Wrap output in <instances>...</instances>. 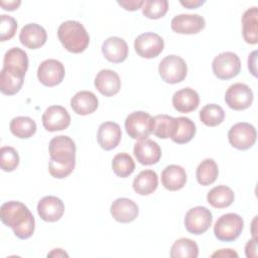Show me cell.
Returning <instances> with one entry per match:
<instances>
[{"label": "cell", "mask_w": 258, "mask_h": 258, "mask_svg": "<svg viewBox=\"0 0 258 258\" xmlns=\"http://www.w3.org/2000/svg\"><path fill=\"white\" fill-rule=\"evenodd\" d=\"M174 118L168 115H156L153 117V126H152V133L160 138L166 139L170 138L172 127H173Z\"/></svg>", "instance_id": "d590c367"}, {"label": "cell", "mask_w": 258, "mask_h": 258, "mask_svg": "<svg viewBox=\"0 0 258 258\" xmlns=\"http://www.w3.org/2000/svg\"><path fill=\"white\" fill-rule=\"evenodd\" d=\"M228 139L233 147L239 150H247L255 144L257 132L252 124L240 122L230 128L228 132Z\"/></svg>", "instance_id": "ba28073f"}, {"label": "cell", "mask_w": 258, "mask_h": 258, "mask_svg": "<svg viewBox=\"0 0 258 258\" xmlns=\"http://www.w3.org/2000/svg\"><path fill=\"white\" fill-rule=\"evenodd\" d=\"M48 171L52 177L64 178L69 176L76 164V144L66 135L53 137L49 141Z\"/></svg>", "instance_id": "6da1fadb"}, {"label": "cell", "mask_w": 258, "mask_h": 258, "mask_svg": "<svg viewBox=\"0 0 258 258\" xmlns=\"http://www.w3.org/2000/svg\"><path fill=\"white\" fill-rule=\"evenodd\" d=\"M99 105L97 96L90 91L78 92L71 100V107L75 113L81 116L94 113Z\"/></svg>", "instance_id": "cb8c5ba5"}, {"label": "cell", "mask_w": 258, "mask_h": 258, "mask_svg": "<svg viewBox=\"0 0 258 258\" xmlns=\"http://www.w3.org/2000/svg\"><path fill=\"white\" fill-rule=\"evenodd\" d=\"M168 10L166 0H146L142 6V13L149 19H159L163 17Z\"/></svg>", "instance_id": "8d00e7d4"}, {"label": "cell", "mask_w": 258, "mask_h": 258, "mask_svg": "<svg viewBox=\"0 0 258 258\" xmlns=\"http://www.w3.org/2000/svg\"><path fill=\"white\" fill-rule=\"evenodd\" d=\"M153 118L143 111H135L129 114L125 120L127 134L136 140L147 139L152 133Z\"/></svg>", "instance_id": "8992f818"}, {"label": "cell", "mask_w": 258, "mask_h": 258, "mask_svg": "<svg viewBox=\"0 0 258 258\" xmlns=\"http://www.w3.org/2000/svg\"><path fill=\"white\" fill-rule=\"evenodd\" d=\"M199 94L190 88L180 89L172 96V106L179 113L192 112L199 107Z\"/></svg>", "instance_id": "7402d4cb"}, {"label": "cell", "mask_w": 258, "mask_h": 258, "mask_svg": "<svg viewBox=\"0 0 258 258\" xmlns=\"http://www.w3.org/2000/svg\"><path fill=\"white\" fill-rule=\"evenodd\" d=\"M225 118V112L223 108L217 104H208L200 111L201 121L209 127H215L220 125Z\"/></svg>", "instance_id": "836d02e7"}, {"label": "cell", "mask_w": 258, "mask_h": 258, "mask_svg": "<svg viewBox=\"0 0 258 258\" xmlns=\"http://www.w3.org/2000/svg\"><path fill=\"white\" fill-rule=\"evenodd\" d=\"M212 257H227V258H230V257H238V253L235 252L234 250L232 249H221L219 251H216L215 253L212 254Z\"/></svg>", "instance_id": "7bdbcfd3"}, {"label": "cell", "mask_w": 258, "mask_h": 258, "mask_svg": "<svg viewBox=\"0 0 258 258\" xmlns=\"http://www.w3.org/2000/svg\"><path fill=\"white\" fill-rule=\"evenodd\" d=\"M63 64L53 58H48L40 62L37 69V79L45 87H54L60 84L64 78Z\"/></svg>", "instance_id": "7c38bea8"}, {"label": "cell", "mask_w": 258, "mask_h": 258, "mask_svg": "<svg viewBox=\"0 0 258 258\" xmlns=\"http://www.w3.org/2000/svg\"><path fill=\"white\" fill-rule=\"evenodd\" d=\"M102 52L109 61L120 63L128 56V45L123 38L111 36L103 42Z\"/></svg>", "instance_id": "44dd1931"}, {"label": "cell", "mask_w": 258, "mask_h": 258, "mask_svg": "<svg viewBox=\"0 0 258 258\" xmlns=\"http://www.w3.org/2000/svg\"><path fill=\"white\" fill-rule=\"evenodd\" d=\"M213 222L212 212L202 206L189 209L184 217V226L188 233L201 235L208 231Z\"/></svg>", "instance_id": "9c48e42d"}, {"label": "cell", "mask_w": 258, "mask_h": 258, "mask_svg": "<svg viewBox=\"0 0 258 258\" xmlns=\"http://www.w3.org/2000/svg\"><path fill=\"white\" fill-rule=\"evenodd\" d=\"M245 253L248 258H256L257 257V240L251 239L247 242L245 246Z\"/></svg>", "instance_id": "60d3db41"}, {"label": "cell", "mask_w": 258, "mask_h": 258, "mask_svg": "<svg viewBox=\"0 0 258 258\" xmlns=\"http://www.w3.org/2000/svg\"><path fill=\"white\" fill-rule=\"evenodd\" d=\"M206 26L205 18L199 14H179L172 18L171 29L179 34H196Z\"/></svg>", "instance_id": "5bb4252c"}, {"label": "cell", "mask_w": 258, "mask_h": 258, "mask_svg": "<svg viewBox=\"0 0 258 258\" xmlns=\"http://www.w3.org/2000/svg\"><path fill=\"white\" fill-rule=\"evenodd\" d=\"M212 69L218 79L230 80L240 73L241 61L236 53L225 51L214 58Z\"/></svg>", "instance_id": "52a82bcc"}, {"label": "cell", "mask_w": 258, "mask_h": 258, "mask_svg": "<svg viewBox=\"0 0 258 258\" xmlns=\"http://www.w3.org/2000/svg\"><path fill=\"white\" fill-rule=\"evenodd\" d=\"M122 137L120 126L115 122H104L99 126L97 140L104 150H112L119 144Z\"/></svg>", "instance_id": "ac0fdd59"}, {"label": "cell", "mask_w": 258, "mask_h": 258, "mask_svg": "<svg viewBox=\"0 0 258 258\" xmlns=\"http://www.w3.org/2000/svg\"><path fill=\"white\" fill-rule=\"evenodd\" d=\"M205 3V1H201V0H187V1H180V4L188 9H195L198 8L199 6L203 5Z\"/></svg>", "instance_id": "f6af8a7d"}, {"label": "cell", "mask_w": 258, "mask_h": 258, "mask_svg": "<svg viewBox=\"0 0 258 258\" xmlns=\"http://www.w3.org/2000/svg\"><path fill=\"white\" fill-rule=\"evenodd\" d=\"M253 92L250 87L243 83L231 85L225 94L226 104L235 111L248 109L253 102Z\"/></svg>", "instance_id": "30bf717a"}, {"label": "cell", "mask_w": 258, "mask_h": 258, "mask_svg": "<svg viewBox=\"0 0 258 258\" xmlns=\"http://www.w3.org/2000/svg\"><path fill=\"white\" fill-rule=\"evenodd\" d=\"M158 185L157 173L152 169H145L133 180V189L140 196H147L152 194Z\"/></svg>", "instance_id": "83f0119b"}, {"label": "cell", "mask_w": 258, "mask_h": 258, "mask_svg": "<svg viewBox=\"0 0 258 258\" xmlns=\"http://www.w3.org/2000/svg\"><path fill=\"white\" fill-rule=\"evenodd\" d=\"M197 128L194 121L187 117L174 118L170 139L177 144L189 142L196 135Z\"/></svg>", "instance_id": "603a6c76"}, {"label": "cell", "mask_w": 258, "mask_h": 258, "mask_svg": "<svg viewBox=\"0 0 258 258\" xmlns=\"http://www.w3.org/2000/svg\"><path fill=\"white\" fill-rule=\"evenodd\" d=\"M242 34L247 43L256 44L258 42V8L247 9L242 16Z\"/></svg>", "instance_id": "4316f807"}, {"label": "cell", "mask_w": 258, "mask_h": 258, "mask_svg": "<svg viewBox=\"0 0 258 258\" xmlns=\"http://www.w3.org/2000/svg\"><path fill=\"white\" fill-rule=\"evenodd\" d=\"M9 128L14 136L20 139H27L36 132V123L30 117L18 116L10 121Z\"/></svg>", "instance_id": "4dcf8cb0"}, {"label": "cell", "mask_w": 258, "mask_h": 258, "mask_svg": "<svg viewBox=\"0 0 258 258\" xmlns=\"http://www.w3.org/2000/svg\"><path fill=\"white\" fill-rule=\"evenodd\" d=\"M219 175V168L216 161L212 158L204 159L197 167V180L202 185H210L216 181Z\"/></svg>", "instance_id": "1f68e13d"}, {"label": "cell", "mask_w": 258, "mask_h": 258, "mask_svg": "<svg viewBox=\"0 0 258 258\" xmlns=\"http://www.w3.org/2000/svg\"><path fill=\"white\" fill-rule=\"evenodd\" d=\"M198 256L199 246L195 241L188 238L176 240L170 249L171 258H197Z\"/></svg>", "instance_id": "d6a6232c"}, {"label": "cell", "mask_w": 258, "mask_h": 258, "mask_svg": "<svg viewBox=\"0 0 258 258\" xmlns=\"http://www.w3.org/2000/svg\"><path fill=\"white\" fill-rule=\"evenodd\" d=\"M158 73L162 81L167 84L182 82L187 74V66L184 59L178 55L170 54L165 56L159 63Z\"/></svg>", "instance_id": "5b68a950"}, {"label": "cell", "mask_w": 258, "mask_h": 258, "mask_svg": "<svg viewBox=\"0 0 258 258\" xmlns=\"http://www.w3.org/2000/svg\"><path fill=\"white\" fill-rule=\"evenodd\" d=\"M164 47L161 36L154 32H145L138 35L134 41V48L137 54L143 58L158 56Z\"/></svg>", "instance_id": "8fae6325"}, {"label": "cell", "mask_w": 258, "mask_h": 258, "mask_svg": "<svg viewBox=\"0 0 258 258\" xmlns=\"http://www.w3.org/2000/svg\"><path fill=\"white\" fill-rule=\"evenodd\" d=\"M19 164V155L16 149L11 146H3L0 149V166L1 169L10 172L16 169Z\"/></svg>", "instance_id": "74e56055"}, {"label": "cell", "mask_w": 258, "mask_h": 258, "mask_svg": "<svg viewBox=\"0 0 258 258\" xmlns=\"http://www.w3.org/2000/svg\"><path fill=\"white\" fill-rule=\"evenodd\" d=\"M256 60H257V51L254 50L249 54L248 57V69L250 73L254 76L257 77V69H256Z\"/></svg>", "instance_id": "b9f144b4"}, {"label": "cell", "mask_w": 258, "mask_h": 258, "mask_svg": "<svg viewBox=\"0 0 258 258\" xmlns=\"http://www.w3.org/2000/svg\"><path fill=\"white\" fill-rule=\"evenodd\" d=\"M235 195L232 188L227 185H218L213 187L207 196L208 203L217 209H224L233 204Z\"/></svg>", "instance_id": "f1b7e54d"}, {"label": "cell", "mask_w": 258, "mask_h": 258, "mask_svg": "<svg viewBox=\"0 0 258 258\" xmlns=\"http://www.w3.org/2000/svg\"><path fill=\"white\" fill-rule=\"evenodd\" d=\"M57 36L62 46L73 53L83 52L90 42V36L86 28L76 20L62 22L58 26Z\"/></svg>", "instance_id": "3957f363"}, {"label": "cell", "mask_w": 258, "mask_h": 258, "mask_svg": "<svg viewBox=\"0 0 258 258\" xmlns=\"http://www.w3.org/2000/svg\"><path fill=\"white\" fill-rule=\"evenodd\" d=\"M112 217L119 223L133 222L139 213L138 206L135 202L127 198H120L115 200L110 208Z\"/></svg>", "instance_id": "e0dca14e"}, {"label": "cell", "mask_w": 258, "mask_h": 258, "mask_svg": "<svg viewBox=\"0 0 258 258\" xmlns=\"http://www.w3.org/2000/svg\"><path fill=\"white\" fill-rule=\"evenodd\" d=\"M256 224H257V216L254 217L253 222H252V226H251V232L253 235V239L257 240V231H256Z\"/></svg>", "instance_id": "7dc6e473"}, {"label": "cell", "mask_w": 258, "mask_h": 258, "mask_svg": "<svg viewBox=\"0 0 258 258\" xmlns=\"http://www.w3.org/2000/svg\"><path fill=\"white\" fill-rule=\"evenodd\" d=\"M112 168L114 173L119 177H127L133 173L135 162L131 155L126 152L117 153L112 160Z\"/></svg>", "instance_id": "e575fe53"}, {"label": "cell", "mask_w": 258, "mask_h": 258, "mask_svg": "<svg viewBox=\"0 0 258 258\" xmlns=\"http://www.w3.org/2000/svg\"><path fill=\"white\" fill-rule=\"evenodd\" d=\"M70 124L71 116L62 106H49L42 114V125L49 132L64 130Z\"/></svg>", "instance_id": "4fadbf2b"}, {"label": "cell", "mask_w": 258, "mask_h": 258, "mask_svg": "<svg viewBox=\"0 0 258 258\" xmlns=\"http://www.w3.org/2000/svg\"><path fill=\"white\" fill-rule=\"evenodd\" d=\"M118 4L122 6L125 10L135 11L139 8H142L144 1L142 0H126V1H118Z\"/></svg>", "instance_id": "ab89813d"}, {"label": "cell", "mask_w": 258, "mask_h": 258, "mask_svg": "<svg viewBox=\"0 0 258 258\" xmlns=\"http://www.w3.org/2000/svg\"><path fill=\"white\" fill-rule=\"evenodd\" d=\"M17 29V21L9 16L2 14L1 15V25H0V40L5 41L11 39Z\"/></svg>", "instance_id": "f35d334b"}, {"label": "cell", "mask_w": 258, "mask_h": 258, "mask_svg": "<svg viewBox=\"0 0 258 258\" xmlns=\"http://www.w3.org/2000/svg\"><path fill=\"white\" fill-rule=\"evenodd\" d=\"M96 89L105 97L116 95L121 89V81L118 74L112 70H102L95 78Z\"/></svg>", "instance_id": "ffe728a7"}, {"label": "cell", "mask_w": 258, "mask_h": 258, "mask_svg": "<svg viewBox=\"0 0 258 258\" xmlns=\"http://www.w3.org/2000/svg\"><path fill=\"white\" fill-rule=\"evenodd\" d=\"M37 213L45 222H56L64 213L62 201L54 196H46L37 204Z\"/></svg>", "instance_id": "2e32d148"}, {"label": "cell", "mask_w": 258, "mask_h": 258, "mask_svg": "<svg viewBox=\"0 0 258 258\" xmlns=\"http://www.w3.org/2000/svg\"><path fill=\"white\" fill-rule=\"evenodd\" d=\"M161 182L162 185L168 190H178L185 185V170L176 164L167 165L161 172Z\"/></svg>", "instance_id": "d4e9b609"}, {"label": "cell", "mask_w": 258, "mask_h": 258, "mask_svg": "<svg viewBox=\"0 0 258 258\" xmlns=\"http://www.w3.org/2000/svg\"><path fill=\"white\" fill-rule=\"evenodd\" d=\"M133 152L137 161L143 165L155 164L161 157L160 146L151 139H144L136 142Z\"/></svg>", "instance_id": "9a60e30c"}, {"label": "cell", "mask_w": 258, "mask_h": 258, "mask_svg": "<svg viewBox=\"0 0 258 258\" xmlns=\"http://www.w3.org/2000/svg\"><path fill=\"white\" fill-rule=\"evenodd\" d=\"M0 4H1V7L4 10L13 11V10L17 9L20 6L21 1H19V0H11V1H4V0H2L0 2Z\"/></svg>", "instance_id": "ee69618b"}, {"label": "cell", "mask_w": 258, "mask_h": 258, "mask_svg": "<svg viewBox=\"0 0 258 258\" xmlns=\"http://www.w3.org/2000/svg\"><path fill=\"white\" fill-rule=\"evenodd\" d=\"M24 82V77L2 68L0 73V91L7 96L15 95L19 92Z\"/></svg>", "instance_id": "f546056e"}, {"label": "cell", "mask_w": 258, "mask_h": 258, "mask_svg": "<svg viewBox=\"0 0 258 258\" xmlns=\"http://www.w3.org/2000/svg\"><path fill=\"white\" fill-rule=\"evenodd\" d=\"M47 38L45 29L37 23L24 25L19 33L20 42L27 48L36 49L41 47Z\"/></svg>", "instance_id": "d6986e66"}, {"label": "cell", "mask_w": 258, "mask_h": 258, "mask_svg": "<svg viewBox=\"0 0 258 258\" xmlns=\"http://www.w3.org/2000/svg\"><path fill=\"white\" fill-rule=\"evenodd\" d=\"M3 68L24 77L28 69L27 53L19 47L10 48L4 55Z\"/></svg>", "instance_id": "484cf974"}, {"label": "cell", "mask_w": 258, "mask_h": 258, "mask_svg": "<svg viewBox=\"0 0 258 258\" xmlns=\"http://www.w3.org/2000/svg\"><path fill=\"white\" fill-rule=\"evenodd\" d=\"M244 221L238 214L228 213L221 216L214 226L216 238L223 242H233L243 231Z\"/></svg>", "instance_id": "277c9868"}, {"label": "cell", "mask_w": 258, "mask_h": 258, "mask_svg": "<svg viewBox=\"0 0 258 258\" xmlns=\"http://www.w3.org/2000/svg\"><path fill=\"white\" fill-rule=\"evenodd\" d=\"M0 218L2 223L10 227L19 239H28L34 232V217L28 208L20 202L4 203L0 209Z\"/></svg>", "instance_id": "7a4b0ae2"}, {"label": "cell", "mask_w": 258, "mask_h": 258, "mask_svg": "<svg viewBox=\"0 0 258 258\" xmlns=\"http://www.w3.org/2000/svg\"><path fill=\"white\" fill-rule=\"evenodd\" d=\"M47 257H69V254L66 253L62 249H53L47 254Z\"/></svg>", "instance_id": "bcb514c9"}]
</instances>
